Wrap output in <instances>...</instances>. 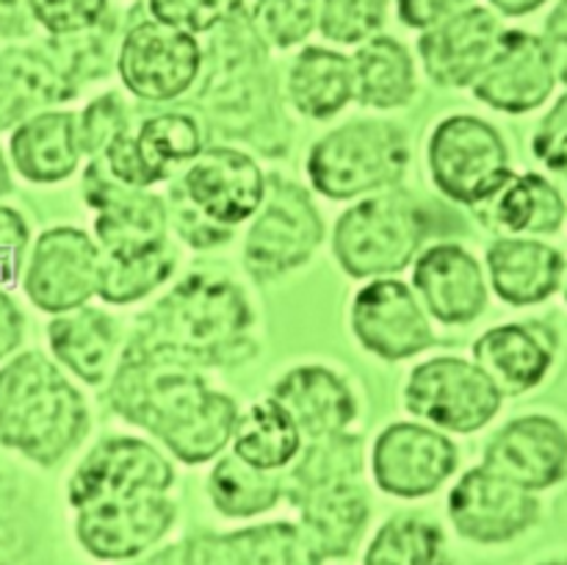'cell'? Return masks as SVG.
Masks as SVG:
<instances>
[{"label": "cell", "mask_w": 567, "mask_h": 565, "mask_svg": "<svg viewBox=\"0 0 567 565\" xmlns=\"http://www.w3.org/2000/svg\"><path fill=\"white\" fill-rule=\"evenodd\" d=\"M50 358L75 380L97 388L105 386L120 360L125 336L109 310L81 305L48 321Z\"/></svg>", "instance_id": "obj_28"}, {"label": "cell", "mask_w": 567, "mask_h": 565, "mask_svg": "<svg viewBox=\"0 0 567 565\" xmlns=\"http://www.w3.org/2000/svg\"><path fill=\"white\" fill-rule=\"evenodd\" d=\"M354 341L385 363H402L435 347V321L402 277H374L354 291L349 305Z\"/></svg>", "instance_id": "obj_13"}, {"label": "cell", "mask_w": 567, "mask_h": 565, "mask_svg": "<svg viewBox=\"0 0 567 565\" xmlns=\"http://www.w3.org/2000/svg\"><path fill=\"white\" fill-rule=\"evenodd\" d=\"M269 397L288 410L305 441L349 432L360 410L352 382L324 363L291 366L277 377Z\"/></svg>", "instance_id": "obj_25"}, {"label": "cell", "mask_w": 567, "mask_h": 565, "mask_svg": "<svg viewBox=\"0 0 567 565\" xmlns=\"http://www.w3.org/2000/svg\"><path fill=\"white\" fill-rule=\"evenodd\" d=\"M548 0H491L493 9L504 17H526L535 14L537 9H543Z\"/></svg>", "instance_id": "obj_53"}, {"label": "cell", "mask_w": 567, "mask_h": 565, "mask_svg": "<svg viewBox=\"0 0 567 565\" xmlns=\"http://www.w3.org/2000/svg\"><path fill=\"white\" fill-rule=\"evenodd\" d=\"M31 242V225L25 216L11 205H0V288L20 280Z\"/></svg>", "instance_id": "obj_46"}, {"label": "cell", "mask_w": 567, "mask_h": 565, "mask_svg": "<svg viewBox=\"0 0 567 565\" xmlns=\"http://www.w3.org/2000/svg\"><path fill=\"white\" fill-rule=\"evenodd\" d=\"M83 199L94 210V242L103 255H136L169 242L166 197L114 181L103 161L89 158Z\"/></svg>", "instance_id": "obj_16"}, {"label": "cell", "mask_w": 567, "mask_h": 565, "mask_svg": "<svg viewBox=\"0 0 567 565\" xmlns=\"http://www.w3.org/2000/svg\"><path fill=\"white\" fill-rule=\"evenodd\" d=\"M482 208H487L498 230L529 238L551 236L565 225L567 216L563 192L540 172H513Z\"/></svg>", "instance_id": "obj_33"}, {"label": "cell", "mask_w": 567, "mask_h": 565, "mask_svg": "<svg viewBox=\"0 0 567 565\" xmlns=\"http://www.w3.org/2000/svg\"><path fill=\"white\" fill-rule=\"evenodd\" d=\"M177 269L172 242L136 255H103L97 277V299L105 305H136L158 291Z\"/></svg>", "instance_id": "obj_36"}, {"label": "cell", "mask_w": 567, "mask_h": 565, "mask_svg": "<svg viewBox=\"0 0 567 565\" xmlns=\"http://www.w3.org/2000/svg\"><path fill=\"white\" fill-rule=\"evenodd\" d=\"M116 70L133 97L144 103H172L199 83L203 48L192 33L142 20L122 37Z\"/></svg>", "instance_id": "obj_15"}, {"label": "cell", "mask_w": 567, "mask_h": 565, "mask_svg": "<svg viewBox=\"0 0 567 565\" xmlns=\"http://www.w3.org/2000/svg\"><path fill=\"white\" fill-rule=\"evenodd\" d=\"M449 518L465 541L482 546L509 543L529 532L540 518L537 493L504 480L496 471L476 465L449 491Z\"/></svg>", "instance_id": "obj_20"}, {"label": "cell", "mask_w": 567, "mask_h": 565, "mask_svg": "<svg viewBox=\"0 0 567 565\" xmlns=\"http://www.w3.org/2000/svg\"><path fill=\"white\" fill-rule=\"evenodd\" d=\"M546 42L548 53H551L554 70H557V81L567 83V0H559L557 9L548 14L546 20Z\"/></svg>", "instance_id": "obj_51"}, {"label": "cell", "mask_w": 567, "mask_h": 565, "mask_svg": "<svg viewBox=\"0 0 567 565\" xmlns=\"http://www.w3.org/2000/svg\"><path fill=\"white\" fill-rule=\"evenodd\" d=\"M502 33L504 25L491 9L468 6L421 33L419 59L430 81L437 86H474L476 78L491 61Z\"/></svg>", "instance_id": "obj_24"}, {"label": "cell", "mask_w": 567, "mask_h": 565, "mask_svg": "<svg viewBox=\"0 0 567 565\" xmlns=\"http://www.w3.org/2000/svg\"><path fill=\"white\" fill-rule=\"evenodd\" d=\"M410 166V136L388 120H349L316 138L305 175L316 194L354 203L402 186Z\"/></svg>", "instance_id": "obj_7"}, {"label": "cell", "mask_w": 567, "mask_h": 565, "mask_svg": "<svg viewBox=\"0 0 567 565\" xmlns=\"http://www.w3.org/2000/svg\"><path fill=\"white\" fill-rule=\"evenodd\" d=\"M42 50L64 72L66 81L78 89H81V83L97 81L111 72V28H105V20L89 31L70 33V37H50V42Z\"/></svg>", "instance_id": "obj_39"}, {"label": "cell", "mask_w": 567, "mask_h": 565, "mask_svg": "<svg viewBox=\"0 0 567 565\" xmlns=\"http://www.w3.org/2000/svg\"><path fill=\"white\" fill-rule=\"evenodd\" d=\"M37 31L31 0H0V37L28 39Z\"/></svg>", "instance_id": "obj_52"}, {"label": "cell", "mask_w": 567, "mask_h": 565, "mask_svg": "<svg viewBox=\"0 0 567 565\" xmlns=\"http://www.w3.org/2000/svg\"><path fill=\"white\" fill-rule=\"evenodd\" d=\"M532 153L548 172L567 183V94L540 120L532 136Z\"/></svg>", "instance_id": "obj_47"}, {"label": "cell", "mask_w": 567, "mask_h": 565, "mask_svg": "<svg viewBox=\"0 0 567 565\" xmlns=\"http://www.w3.org/2000/svg\"><path fill=\"white\" fill-rule=\"evenodd\" d=\"M354 103L374 111L408 109L419 94V70L404 42L377 33L352 55Z\"/></svg>", "instance_id": "obj_32"}, {"label": "cell", "mask_w": 567, "mask_h": 565, "mask_svg": "<svg viewBox=\"0 0 567 565\" xmlns=\"http://www.w3.org/2000/svg\"><path fill=\"white\" fill-rule=\"evenodd\" d=\"M430 236V214L413 192L396 186L354 199L332 225V258L352 280L399 277Z\"/></svg>", "instance_id": "obj_6"}, {"label": "cell", "mask_w": 567, "mask_h": 565, "mask_svg": "<svg viewBox=\"0 0 567 565\" xmlns=\"http://www.w3.org/2000/svg\"><path fill=\"white\" fill-rule=\"evenodd\" d=\"M482 465L532 493L567 476V427L548 413H526L493 432Z\"/></svg>", "instance_id": "obj_23"}, {"label": "cell", "mask_w": 567, "mask_h": 565, "mask_svg": "<svg viewBox=\"0 0 567 565\" xmlns=\"http://www.w3.org/2000/svg\"><path fill=\"white\" fill-rule=\"evenodd\" d=\"M471 3L474 0H396V14L408 28L426 31V28L449 20L457 11L468 9Z\"/></svg>", "instance_id": "obj_49"}, {"label": "cell", "mask_w": 567, "mask_h": 565, "mask_svg": "<svg viewBox=\"0 0 567 565\" xmlns=\"http://www.w3.org/2000/svg\"><path fill=\"white\" fill-rule=\"evenodd\" d=\"M305 438L297 421L275 397H264L238 410L230 449L247 463L266 471H286L302 452Z\"/></svg>", "instance_id": "obj_34"}, {"label": "cell", "mask_w": 567, "mask_h": 565, "mask_svg": "<svg viewBox=\"0 0 567 565\" xmlns=\"http://www.w3.org/2000/svg\"><path fill=\"white\" fill-rule=\"evenodd\" d=\"M203 53L197 116L210 131L280 158L291 150V122L264 37L244 6H230Z\"/></svg>", "instance_id": "obj_2"}, {"label": "cell", "mask_w": 567, "mask_h": 565, "mask_svg": "<svg viewBox=\"0 0 567 565\" xmlns=\"http://www.w3.org/2000/svg\"><path fill=\"white\" fill-rule=\"evenodd\" d=\"M131 105L122 97V92H105L94 97L92 103L78 111V136L86 158L103 155L122 133L133 127Z\"/></svg>", "instance_id": "obj_42"}, {"label": "cell", "mask_w": 567, "mask_h": 565, "mask_svg": "<svg viewBox=\"0 0 567 565\" xmlns=\"http://www.w3.org/2000/svg\"><path fill=\"white\" fill-rule=\"evenodd\" d=\"M25 341V314L6 288H0V363L20 352Z\"/></svg>", "instance_id": "obj_50"}, {"label": "cell", "mask_w": 567, "mask_h": 565, "mask_svg": "<svg viewBox=\"0 0 567 565\" xmlns=\"http://www.w3.org/2000/svg\"><path fill=\"white\" fill-rule=\"evenodd\" d=\"M402 402L413 419L446 435H474L496 419L504 393L471 358L435 355L410 369Z\"/></svg>", "instance_id": "obj_10"}, {"label": "cell", "mask_w": 567, "mask_h": 565, "mask_svg": "<svg viewBox=\"0 0 567 565\" xmlns=\"http://www.w3.org/2000/svg\"><path fill=\"white\" fill-rule=\"evenodd\" d=\"M563 297H565V302H567V269H565V277H563Z\"/></svg>", "instance_id": "obj_57"}, {"label": "cell", "mask_w": 567, "mask_h": 565, "mask_svg": "<svg viewBox=\"0 0 567 565\" xmlns=\"http://www.w3.org/2000/svg\"><path fill=\"white\" fill-rule=\"evenodd\" d=\"M86 158L78 136V111L48 109L28 116L9 133V164L37 186L70 181Z\"/></svg>", "instance_id": "obj_29"}, {"label": "cell", "mask_w": 567, "mask_h": 565, "mask_svg": "<svg viewBox=\"0 0 567 565\" xmlns=\"http://www.w3.org/2000/svg\"><path fill=\"white\" fill-rule=\"evenodd\" d=\"M446 535L441 524L415 513L388 518L371 537L363 565H446Z\"/></svg>", "instance_id": "obj_37"}, {"label": "cell", "mask_w": 567, "mask_h": 565, "mask_svg": "<svg viewBox=\"0 0 567 565\" xmlns=\"http://www.w3.org/2000/svg\"><path fill=\"white\" fill-rule=\"evenodd\" d=\"M286 499L302 515V530L321 557H347L371 518L365 485V441L358 432L305 441L282 474Z\"/></svg>", "instance_id": "obj_5"}, {"label": "cell", "mask_w": 567, "mask_h": 565, "mask_svg": "<svg viewBox=\"0 0 567 565\" xmlns=\"http://www.w3.org/2000/svg\"><path fill=\"white\" fill-rule=\"evenodd\" d=\"M388 0H319V31L327 42L363 44L380 33Z\"/></svg>", "instance_id": "obj_40"}, {"label": "cell", "mask_w": 567, "mask_h": 565, "mask_svg": "<svg viewBox=\"0 0 567 565\" xmlns=\"http://www.w3.org/2000/svg\"><path fill=\"white\" fill-rule=\"evenodd\" d=\"M31 11L50 37H70L103 22L109 0H31Z\"/></svg>", "instance_id": "obj_43"}, {"label": "cell", "mask_w": 567, "mask_h": 565, "mask_svg": "<svg viewBox=\"0 0 567 565\" xmlns=\"http://www.w3.org/2000/svg\"><path fill=\"white\" fill-rule=\"evenodd\" d=\"M426 166L437 192L457 205H485L513 175L507 138L476 114H449L426 138Z\"/></svg>", "instance_id": "obj_9"}, {"label": "cell", "mask_w": 567, "mask_h": 565, "mask_svg": "<svg viewBox=\"0 0 567 565\" xmlns=\"http://www.w3.org/2000/svg\"><path fill=\"white\" fill-rule=\"evenodd\" d=\"M557 83L551 53L540 37L529 31H504L471 89L487 109L520 116L546 105Z\"/></svg>", "instance_id": "obj_22"}, {"label": "cell", "mask_w": 567, "mask_h": 565, "mask_svg": "<svg viewBox=\"0 0 567 565\" xmlns=\"http://www.w3.org/2000/svg\"><path fill=\"white\" fill-rule=\"evenodd\" d=\"M324 238L327 225L308 188L269 175L264 203L244 236V269L255 282H277L308 266Z\"/></svg>", "instance_id": "obj_8"}, {"label": "cell", "mask_w": 567, "mask_h": 565, "mask_svg": "<svg viewBox=\"0 0 567 565\" xmlns=\"http://www.w3.org/2000/svg\"><path fill=\"white\" fill-rule=\"evenodd\" d=\"M177 183L205 219L225 230H236L258 214L269 175L247 150L233 144H205Z\"/></svg>", "instance_id": "obj_18"}, {"label": "cell", "mask_w": 567, "mask_h": 565, "mask_svg": "<svg viewBox=\"0 0 567 565\" xmlns=\"http://www.w3.org/2000/svg\"><path fill=\"white\" fill-rule=\"evenodd\" d=\"M105 399L120 419L186 465L219 458L238 419L236 399L210 386L203 369L127 343L105 382Z\"/></svg>", "instance_id": "obj_1"}, {"label": "cell", "mask_w": 567, "mask_h": 565, "mask_svg": "<svg viewBox=\"0 0 567 565\" xmlns=\"http://www.w3.org/2000/svg\"><path fill=\"white\" fill-rule=\"evenodd\" d=\"M557 332L537 321H509L482 332L471 360L496 382L504 397H520L543 386L557 360Z\"/></svg>", "instance_id": "obj_26"}, {"label": "cell", "mask_w": 567, "mask_h": 565, "mask_svg": "<svg viewBox=\"0 0 567 565\" xmlns=\"http://www.w3.org/2000/svg\"><path fill=\"white\" fill-rule=\"evenodd\" d=\"M410 286L430 319L443 327L474 325L491 299L485 264L457 242H435L421 249Z\"/></svg>", "instance_id": "obj_21"}, {"label": "cell", "mask_w": 567, "mask_h": 565, "mask_svg": "<svg viewBox=\"0 0 567 565\" xmlns=\"http://www.w3.org/2000/svg\"><path fill=\"white\" fill-rule=\"evenodd\" d=\"M286 100L299 116L327 122L354 103L352 59L332 48L299 50L286 75Z\"/></svg>", "instance_id": "obj_31"}, {"label": "cell", "mask_w": 567, "mask_h": 565, "mask_svg": "<svg viewBox=\"0 0 567 565\" xmlns=\"http://www.w3.org/2000/svg\"><path fill=\"white\" fill-rule=\"evenodd\" d=\"M166 208H169V230H175L188 247L214 249L233 238V230H225V227L208 222L192 203H188L181 183H172L169 197H166Z\"/></svg>", "instance_id": "obj_44"}, {"label": "cell", "mask_w": 567, "mask_h": 565, "mask_svg": "<svg viewBox=\"0 0 567 565\" xmlns=\"http://www.w3.org/2000/svg\"><path fill=\"white\" fill-rule=\"evenodd\" d=\"M255 308L236 280L194 271L136 316L127 347L197 369H230L258 355Z\"/></svg>", "instance_id": "obj_3"}, {"label": "cell", "mask_w": 567, "mask_h": 565, "mask_svg": "<svg viewBox=\"0 0 567 565\" xmlns=\"http://www.w3.org/2000/svg\"><path fill=\"white\" fill-rule=\"evenodd\" d=\"M203 147V120L194 111L175 109L150 114L97 158L114 181L133 188H153L186 170Z\"/></svg>", "instance_id": "obj_14"}, {"label": "cell", "mask_w": 567, "mask_h": 565, "mask_svg": "<svg viewBox=\"0 0 567 565\" xmlns=\"http://www.w3.org/2000/svg\"><path fill=\"white\" fill-rule=\"evenodd\" d=\"M221 3H225L227 9H230V6H244V0H221Z\"/></svg>", "instance_id": "obj_56"}, {"label": "cell", "mask_w": 567, "mask_h": 565, "mask_svg": "<svg viewBox=\"0 0 567 565\" xmlns=\"http://www.w3.org/2000/svg\"><path fill=\"white\" fill-rule=\"evenodd\" d=\"M208 496L227 518H255L286 499V482L282 471L258 469L238 454L221 452L208 474Z\"/></svg>", "instance_id": "obj_35"}, {"label": "cell", "mask_w": 567, "mask_h": 565, "mask_svg": "<svg viewBox=\"0 0 567 565\" xmlns=\"http://www.w3.org/2000/svg\"><path fill=\"white\" fill-rule=\"evenodd\" d=\"M565 269V255L540 238L502 236L485 249L487 286L509 308L548 302L563 288Z\"/></svg>", "instance_id": "obj_27"}, {"label": "cell", "mask_w": 567, "mask_h": 565, "mask_svg": "<svg viewBox=\"0 0 567 565\" xmlns=\"http://www.w3.org/2000/svg\"><path fill=\"white\" fill-rule=\"evenodd\" d=\"M75 94L78 86L44 50L6 48L0 53V131H11L39 111L61 109Z\"/></svg>", "instance_id": "obj_30"}, {"label": "cell", "mask_w": 567, "mask_h": 565, "mask_svg": "<svg viewBox=\"0 0 567 565\" xmlns=\"http://www.w3.org/2000/svg\"><path fill=\"white\" fill-rule=\"evenodd\" d=\"M252 22L266 42L288 50L319 25V0H255Z\"/></svg>", "instance_id": "obj_41"}, {"label": "cell", "mask_w": 567, "mask_h": 565, "mask_svg": "<svg viewBox=\"0 0 567 565\" xmlns=\"http://www.w3.org/2000/svg\"><path fill=\"white\" fill-rule=\"evenodd\" d=\"M92 430L81 388L42 349L0 363V446L50 469L70 458Z\"/></svg>", "instance_id": "obj_4"}, {"label": "cell", "mask_w": 567, "mask_h": 565, "mask_svg": "<svg viewBox=\"0 0 567 565\" xmlns=\"http://www.w3.org/2000/svg\"><path fill=\"white\" fill-rule=\"evenodd\" d=\"M244 565H321L324 557L316 552L302 526L288 521L247 526L233 532Z\"/></svg>", "instance_id": "obj_38"}, {"label": "cell", "mask_w": 567, "mask_h": 565, "mask_svg": "<svg viewBox=\"0 0 567 565\" xmlns=\"http://www.w3.org/2000/svg\"><path fill=\"white\" fill-rule=\"evenodd\" d=\"M221 0H150V14L155 22L183 33H210L225 17Z\"/></svg>", "instance_id": "obj_45"}, {"label": "cell", "mask_w": 567, "mask_h": 565, "mask_svg": "<svg viewBox=\"0 0 567 565\" xmlns=\"http://www.w3.org/2000/svg\"><path fill=\"white\" fill-rule=\"evenodd\" d=\"M175 485V465L164 449L147 438L109 435L94 443L66 482V502L75 510L103 499L127 496L138 491L169 493Z\"/></svg>", "instance_id": "obj_17"}, {"label": "cell", "mask_w": 567, "mask_h": 565, "mask_svg": "<svg viewBox=\"0 0 567 565\" xmlns=\"http://www.w3.org/2000/svg\"><path fill=\"white\" fill-rule=\"evenodd\" d=\"M371 480L396 499H424L441 491L460 469L452 435L419 419H402L380 430L369 454Z\"/></svg>", "instance_id": "obj_12"}, {"label": "cell", "mask_w": 567, "mask_h": 565, "mask_svg": "<svg viewBox=\"0 0 567 565\" xmlns=\"http://www.w3.org/2000/svg\"><path fill=\"white\" fill-rule=\"evenodd\" d=\"M175 518L177 504L169 493L138 491L78 510L75 535L92 557L120 563L147 554L172 530Z\"/></svg>", "instance_id": "obj_19"}, {"label": "cell", "mask_w": 567, "mask_h": 565, "mask_svg": "<svg viewBox=\"0 0 567 565\" xmlns=\"http://www.w3.org/2000/svg\"><path fill=\"white\" fill-rule=\"evenodd\" d=\"M100 244L83 227L55 225L39 233L22 266V291L42 314L59 316L97 297Z\"/></svg>", "instance_id": "obj_11"}, {"label": "cell", "mask_w": 567, "mask_h": 565, "mask_svg": "<svg viewBox=\"0 0 567 565\" xmlns=\"http://www.w3.org/2000/svg\"><path fill=\"white\" fill-rule=\"evenodd\" d=\"M540 565H567V557H559V559H546V563Z\"/></svg>", "instance_id": "obj_55"}, {"label": "cell", "mask_w": 567, "mask_h": 565, "mask_svg": "<svg viewBox=\"0 0 567 565\" xmlns=\"http://www.w3.org/2000/svg\"><path fill=\"white\" fill-rule=\"evenodd\" d=\"M175 559L177 565H244L233 532L227 535L203 532V535L186 537L175 543Z\"/></svg>", "instance_id": "obj_48"}, {"label": "cell", "mask_w": 567, "mask_h": 565, "mask_svg": "<svg viewBox=\"0 0 567 565\" xmlns=\"http://www.w3.org/2000/svg\"><path fill=\"white\" fill-rule=\"evenodd\" d=\"M11 188H14V183H11V164L6 158L3 147H0V197H6Z\"/></svg>", "instance_id": "obj_54"}]
</instances>
